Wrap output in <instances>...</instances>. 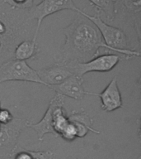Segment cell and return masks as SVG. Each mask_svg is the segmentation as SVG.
<instances>
[{
	"instance_id": "1",
	"label": "cell",
	"mask_w": 141,
	"mask_h": 159,
	"mask_svg": "<svg viewBox=\"0 0 141 159\" xmlns=\"http://www.w3.org/2000/svg\"><path fill=\"white\" fill-rule=\"evenodd\" d=\"M61 31L65 37L61 48L62 61L87 62L99 56L101 48L107 50L96 26L79 12Z\"/></svg>"
},
{
	"instance_id": "2",
	"label": "cell",
	"mask_w": 141,
	"mask_h": 159,
	"mask_svg": "<svg viewBox=\"0 0 141 159\" xmlns=\"http://www.w3.org/2000/svg\"><path fill=\"white\" fill-rule=\"evenodd\" d=\"M36 27V22L30 18L27 10L15 9L4 2L0 5V66L14 59L17 45L32 39Z\"/></svg>"
},
{
	"instance_id": "3",
	"label": "cell",
	"mask_w": 141,
	"mask_h": 159,
	"mask_svg": "<svg viewBox=\"0 0 141 159\" xmlns=\"http://www.w3.org/2000/svg\"><path fill=\"white\" fill-rule=\"evenodd\" d=\"M77 12L83 15L96 26L107 50L121 55L126 60L140 57V42L132 38L121 28L106 22L98 14L87 13L83 8H79Z\"/></svg>"
},
{
	"instance_id": "4",
	"label": "cell",
	"mask_w": 141,
	"mask_h": 159,
	"mask_svg": "<svg viewBox=\"0 0 141 159\" xmlns=\"http://www.w3.org/2000/svg\"><path fill=\"white\" fill-rule=\"evenodd\" d=\"M109 24L120 27L140 42L141 0H114V17Z\"/></svg>"
},
{
	"instance_id": "5",
	"label": "cell",
	"mask_w": 141,
	"mask_h": 159,
	"mask_svg": "<svg viewBox=\"0 0 141 159\" xmlns=\"http://www.w3.org/2000/svg\"><path fill=\"white\" fill-rule=\"evenodd\" d=\"M30 120L14 117L7 124H0V157L12 159L17 152L20 134L27 129Z\"/></svg>"
},
{
	"instance_id": "6",
	"label": "cell",
	"mask_w": 141,
	"mask_h": 159,
	"mask_svg": "<svg viewBox=\"0 0 141 159\" xmlns=\"http://www.w3.org/2000/svg\"><path fill=\"white\" fill-rule=\"evenodd\" d=\"M26 81L43 84L36 70L26 61L12 59L0 66V84L7 81Z\"/></svg>"
},
{
	"instance_id": "7",
	"label": "cell",
	"mask_w": 141,
	"mask_h": 159,
	"mask_svg": "<svg viewBox=\"0 0 141 159\" xmlns=\"http://www.w3.org/2000/svg\"><path fill=\"white\" fill-rule=\"evenodd\" d=\"M79 8L74 0H42L38 4L33 5L27 10L30 18L36 22V32L32 39L36 41L42 22L46 17L63 10H72L77 12Z\"/></svg>"
},
{
	"instance_id": "8",
	"label": "cell",
	"mask_w": 141,
	"mask_h": 159,
	"mask_svg": "<svg viewBox=\"0 0 141 159\" xmlns=\"http://www.w3.org/2000/svg\"><path fill=\"white\" fill-rule=\"evenodd\" d=\"M123 59L120 55L104 54L97 56L87 62H67L73 75L83 78L90 72H108L113 70Z\"/></svg>"
},
{
	"instance_id": "9",
	"label": "cell",
	"mask_w": 141,
	"mask_h": 159,
	"mask_svg": "<svg viewBox=\"0 0 141 159\" xmlns=\"http://www.w3.org/2000/svg\"><path fill=\"white\" fill-rule=\"evenodd\" d=\"M65 97L59 94H56L49 102L46 111L45 113L44 116L38 123L33 124L30 121L27 128L33 129L36 133L37 138L39 141H43L45 134H51L54 136L57 137L54 131L52 128V120H53V112L54 109L58 105H64Z\"/></svg>"
},
{
	"instance_id": "10",
	"label": "cell",
	"mask_w": 141,
	"mask_h": 159,
	"mask_svg": "<svg viewBox=\"0 0 141 159\" xmlns=\"http://www.w3.org/2000/svg\"><path fill=\"white\" fill-rule=\"evenodd\" d=\"M88 94L98 96L101 100V109L106 113H111L123 107L122 97L117 84L116 76L112 78L102 92L99 94L88 92Z\"/></svg>"
},
{
	"instance_id": "11",
	"label": "cell",
	"mask_w": 141,
	"mask_h": 159,
	"mask_svg": "<svg viewBox=\"0 0 141 159\" xmlns=\"http://www.w3.org/2000/svg\"><path fill=\"white\" fill-rule=\"evenodd\" d=\"M36 71L45 86L49 89L52 86L61 84L62 82H64L73 75L67 62L62 61L51 66L45 67Z\"/></svg>"
},
{
	"instance_id": "12",
	"label": "cell",
	"mask_w": 141,
	"mask_h": 159,
	"mask_svg": "<svg viewBox=\"0 0 141 159\" xmlns=\"http://www.w3.org/2000/svg\"><path fill=\"white\" fill-rule=\"evenodd\" d=\"M50 89L56 92V94L76 100H82L88 94V92L83 88V79L75 75H72L61 84L52 86Z\"/></svg>"
},
{
	"instance_id": "13",
	"label": "cell",
	"mask_w": 141,
	"mask_h": 159,
	"mask_svg": "<svg viewBox=\"0 0 141 159\" xmlns=\"http://www.w3.org/2000/svg\"><path fill=\"white\" fill-rule=\"evenodd\" d=\"M38 52L39 48L36 41L33 39L24 40L16 47L14 51V59L19 61L34 59Z\"/></svg>"
},
{
	"instance_id": "14",
	"label": "cell",
	"mask_w": 141,
	"mask_h": 159,
	"mask_svg": "<svg viewBox=\"0 0 141 159\" xmlns=\"http://www.w3.org/2000/svg\"><path fill=\"white\" fill-rule=\"evenodd\" d=\"M69 123L68 115L64 110V105H58L53 112V120H52V128L57 137H59Z\"/></svg>"
},
{
	"instance_id": "15",
	"label": "cell",
	"mask_w": 141,
	"mask_h": 159,
	"mask_svg": "<svg viewBox=\"0 0 141 159\" xmlns=\"http://www.w3.org/2000/svg\"><path fill=\"white\" fill-rule=\"evenodd\" d=\"M91 5L96 9V14H102L108 21L111 22L114 17V0H88Z\"/></svg>"
},
{
	"instance_id": "16",
	"label": "cell",
	"mask_w": 141,
	"mask_h": 159,
	"mask_svg": "<svg viewBox=\"0 0 141 159\" xmlns=\"http://www.w3.org/2000/svg\"><path fill=\"white\" fill-rule=\"evenodd\" d=\"M68 119H69V122L79 123V124L88 127L89 129H92V130H96L92 128V120L91 118L83 109L80 111H73L69 115H68Z\"/></svg>"
},
{
	"instance_id": "17",
	"label": "cell",
	"mask_w": 141,
	"mask_h": 159,
	"mask_svg": "<svg viewBox=\"0 0 141 159\" xmlns=\"http://www.w3.org/2000/svg\"><path fill=\"white\" fill-rule=\"evenodd\" d=\"M9 7L20 10H28L34 5V0H4Z\"/></svg>"
},
{
	"instance_id": "18",
	"label": "cell",
	"mask_w": 141,
	"mask_h": 159,
	"mask_svg": "<svg viewBox=\"0 0 141 159\" xmlns=\"http://www.w3.org/2000/svg\"><path fill=\"white\" fill-rule=\"evenodd\" d=\"M59 137L66 141H74V139H76L77 130L74 124L71 122H69V124L65 127V129L63 130Z\"/></svg>"
},
{
	"instance_id": "19",
	"label": "cell",
	"mask_w": 141,
	"mask_h": 159,
	"mask_svg": "<svg viewBox=\"0 0 141 159\" xmlns=\"http://www.w3.org/2000/svg\"><path fill=\"white\" fill-rule=\"evenodd\" d=\"M14 116L12 115V113L7 109H0V124H7L13 119Z\"/></svg>"
},
{
	"instance_id": "20",
	"label": "cell",
	"mask_w": 141,
	"mask_h": 159,
	"mask_svg": "<svg viewBox=\"0 0 141 159\" xmlns=\"http://www.w3.org/2000/svg\"><path fill=\"white\" fill-rule=\"evenodd\" d=\"M12 159H33L30 150H22L15 153Z\"/></svg>"
},
{
	"instance_id": "21",
	"label": "cell",
	"mask_w": 141,
	"mask_h": 159,
	"mask_svg": "<svg viewBox=\"0 0 141 159\" xmlns=\"http://www.w3.org/2000/svg\"><path fill=\"white\" fill-rule=\"evenodd\" d=\"M42 157L43 159H56L54 153L51 150H47V151H42Z\"/></svg>"
},
{
	"instance_id": "22",
	"label": "cell",
	"mask_w": 141,
	"mask_h": 159,
	"mask_svg": "<svg viewBox=\"0 0 141 159\" xmlns=\"http://www.w3.org/2000/svg\"><path fill=\"white\" fill-rule=\"evenodd\" d=\"M3 2H4V0H0V5L2 4V3H3Z\"/></svg>"
},
{
	"instance_id": "23",
	"label": "cell",
	"mask_w": 141,
	"mask_h": 159,
	"mask_svg": "<svg viewBox=\"0 0 141 159\" xmlns=\"http://www.w3.org/2000/svg\"><path fill=\"white\" fill-rule=\"evenodd\" d=\"M0 109H1V100H0Z\"/></svg>"
},
{
	"instance_id": "24",
	"label": "cell",
	"mask_w": 141,
	"mask_h": 159,
	"mask_svg": "<svg viewBox=\"0 0 141 159\" xmlns=\"http://www.w3.org/2000/svg\"><path fill=\"white\" fill-rule=\"evenodd\" d=\"M140 158H141V157L139 156V157H138V158H137V159H140Z\"/></svg>"
}]
</instances>
